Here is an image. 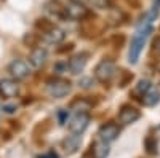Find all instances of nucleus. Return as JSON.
I'll list each match as a JSON object with an SVG mask.
<instances>
[{"label":"nucleus","mask_w":160,"mask_h":158,"mask_svg":"<svg viewBox=\"0 0 160 158\" xmlns=\"http://www.w3.org/2000/svg\"><path fill=\"white\" fill-rule=\"evenodd\" d=\"M152 24H154V19L149 18L148 15L144 16V19L138 24V29L135 32L131 38V45H130V51H128V61L131 64H136L138 59H139V55L142 51V46L148 42L149 35L152 34Z\"/></svg>","instance_id":"obj_1"},{"label":"nucleus","mask_w":160,"mask_h":158,"mask_svg":"<svg viewBox=\"0 0 160 158\" xmlns=\"http://www.w3.org/2000/svg\"><path fill=\"white\" fill-rule=\"evenodd\" d=\"M66 19L71 21H83L85 18L90 16V8L83 5L80 0H69L68 3L62 7Z\"/></svg>","instance_id":"obj_2"},{"label":"nucleus","mask_w":160,"mask_h":158,"mask_svg":"<svg viewBox=\"0 0 160 158\" xmlns=\"http://www.w3.org/2000/svg\"><path fill=\"white\" fill-rule=\"evenodd\" d=\"M117 74V65L111 59H102L95 69V78L99 83H111Z\"/></svg>","instance_id":"obj_3"},{"label":"nucleus","mask_w":160,"mask_h":158,"mask_svg":"<svg viewBox=\"0 0 160 158\" xmlns=\"http://www.w3.org/2000/svg\"><path fill=\"white\" fill-rule=\"evenodd\" d=\"M71 88H72L71 82L66 80V78H53L47 83V93L50 98L61 99L71 93Z\"/></svg>","instance_id":"obj_4"},{"label":"nucleus","mask_w":160,"mask_h":158,"mask_svg":"<svg viewBox=\"0 0 160 158\" xmlns=\"http://www.w3.org/2000/svg\"><path fill=\"white\" fill-rule=\"evenodd\" d=\"M8 72L11 75V78L15 80H26L29 75H31V69H29V64L22 61V59H15L11 61L10 65H8Z\"/></svg>","instance_id":"obj_5"},{"label":"nucleus","mask_w":160,"mask_h":158,"mask_svg":"<svg viewBox=\"0 0 160 158\" xmlns=\"http://www.w3.org/2000/svg\"><path fill=\"white\" fill-rule=\"evenodd\" d=\"M90 125V115L88 112H77L69 122V131L74 134H82Z\"/></svg>","instance_id":"obj_6"},{"label":"nucleus","mask_w":160,"mask_h":158,"mask_svg":"<svg viewBox=\"0 0 160 158\" xmlns=\"http://www.w3.org/2000/svg\"><path fill=\"white\" fill-rule=\"evenodd\" d=\"M19 94V85L15 78H3L0 80V96L3 99H13Z\"/></svg>","instance_id":"obj_7"},{"label":"nucleus","mask_w":160,"mask_h":158,"mask_svg":"<svg viewBox=\"0 0 160 158\" xmlns=\"http://www.w3.org/2000/svg\"><path fill=\"white\" fill-rule=\"evenodd\" d=\"M42 38L43 42L48 43V45H59L64 38H66V34L62 29L56 27V26H50V27H47L45 31H42Z\"/></svg>","instance_id":"obj_8"},{"label":"nucleus","mask_w":160,"mask_h":158,"mask_svg":"<svg viewBox=\"0 0 160 158\" xmlns=\"http://www.w3.org/2000/svg\"><path fill=\"white\" fill-rule=\"evenodd\" d=\"M139 110L136 107H133V105H123L122 109L118 112V123L122 125H131L135 123L136 120H139Z\"/></svg>","instance_id":"obj_9"},{"label":"nucleus","mask_w":160,"mask_h":158,"mask_svg":"<svg viewBox=\"0 0 160 158\" xmlns=\"http://www.w3.org/2000/svg\"><path fill=\"white\" fill-rule=\"evenodd\" d=\"M87 62H88V53H78V55H75V56H72L69 59L68 67H69L71 74L78 75L80 72H83Z\"/></svg>","instance_id":"obj_10"},{"label":"nucleus","mask_w":160,"mask_h":158,"mask_svg":"<svg viewBox=\"0 0 160 158\" xmlns=\"http://www.w3.org/2000/svg\"><path fill=\"white\" fill-rule=\"evenodd\" d=\"M118 134H120V129H118V126L115 125V123H104L101 128H99V131H98V136H99V139H102V141H106V142H112V141H115L117 137H118Z\"/></svg>","instance_id":"obj_11"},{"label":"nucleus","mask_w":160,"mask_h":158,"mask_svg":"<svg viewBox=\"0 0 160 158\" xmlns=\"http://www.w3.org/2000/svg\"><path fill=\"white\" fill-rule=\"evenodd\" d=\"M48 59V51L42 46H37L31 51V55H29V64L32 65V67L35 69H40L42 65H45Z\"/></svg>","instance_id":"obj_12"},{"label":"nucleus","mask_w":160,"mask_h":158,"mask_svg":"<svg viewBox=\"0 0 160 158\" xmlns=\"http://www.w3.org/2000/svg\"><path fill=\"white\" fill-rule=\"evenodd\" d=\"M111 152L109 142H106L102 139H98L96 142H93L91 146V158H108Z\"/></svg>","instance_id":"obj_13"},{"label":"nucleus","mask_w":160,"mask_h":158,"mask_svg":"<svg viewBox=\"0 0 160 158\" xmlns=\"http://www.w3.org/2000/svg\"><path fill=\"white\" fill-rule=\"evenodd\" d=\"M80 142H82V137H80V134H71V136H68L64 141H62V147H64V150H66V153H75L77 150H78V147H80Z\"/></svg>","instance_id":"obj_14"},{"label":"nucleus","mask_w":160,"mask_h":158,"mask_svg":"<svg viewBox=\"0 0 160 158\" xmlns=\"http://www.w3.org/2000/svg\"><path fill=\"white\" fill-rule=\"evenodd\" d=\"M158 101H160V93H158V89H155L154 86H151L144 93V96L141 98V102L144 105H148V107H152V105L158 104Z\"/></svg>","instance_id":"obj_15"},{"label":"nucleus","mask_w":160,"mask_h":158,"mask_svg":"<svg viewBox=\"0 0 160 158\" xmlns=\"http://www.w3.org/2000/svg\"><path fill=\"white\" fill-rule=\"evenodd\" d=\"M45 11L48 13V15H51V18L66 19V16H64V10H62V7H61L58 2H50V3H47Z\"/></svg>","instance_id":"obj_16"},{"label":"nucleus","mask_w":160,"mask_h":158,"mask_svg":"<svg viewBox=\"0 0 160 158\" xmlns=\"http://www.w3.org/2000/svg\"><path fill=\"white\" fill-rule=\"evenodd\" d=\"M88 8H98V10H109L112 7V0H80Z\"/></svg>","instance_id":"obj_17"},{"label":"nucleus","mask_w":160,"mask_h":158,"mask_svg":"<svg viewBox=\"0 0 160 158\" xmlns=\"http://www.w3.org/2000/svg\"><path fill=\"white\" fill-rule=\"evenodd\" d=\"M151 86H152V85H151L149 80H139L138 85H136V88L133 89V96H136V99L141 101V98L144 96V93H146V91H148Z\"/></svg>","instance_id":"obj_18"},{"label":"nucleus","mask_w":160,"mask_h":158,"mask_svg":"<svg viewBox=\"0 0 160 158\" xmlns=\"http://www.w3.org/2000/svg\"><path fill=\"white\" fill-rule=\"evenodd\" d=\"M90 107H91V102L87 99H77L71 104V109L75 112H88Z\"/></svg>","instance_id":"obj_19"},{"label":"nucleus","mask_w":160,"mask_h":158,"mask_svg":"<svg viewBox=\"0 0 160 158\" xmlns=\"http://www.w3.org/2000/svg\"><path fill=\"white\" fill-rule=\"evenodd\" d=\"M144 146H146V149H148V153H151V155H155L157 153V141L152 136H149L148 139H146Z\"/></svg>","instance_id":"obj_20"},{"label":"nucleus","mask_w":160,"mask_h":158,"mask_svg":"<svg viewBox=\"0 0 160 158\" xmlns=\"http://www.w3.org/2000/svg\"><path fill=\"white\" fill-rule=\"evenodd\" d=\"M37 158H59L55 152H47V153H42V155H38Z\"/></svg>","instance_id":"obj_21"},{"label":"nucleus","mask_w":160,"mask_h":158,"mask_svg":"<svg viewBox=\"0 0 160 158\" xmlns=\"http://www.w3.org/2000/svg\"><path fill=\"white\" fill-rule=\"evenodd\" d=\"M88 83H91V78H83V80H80V86L82 88H90Z\"/></svg>","instance_id":"obj_22"},{"label":"nucleus","mask_w":160,"mask_h":158,"mask_svg":"<svg viewBox=\"0 0 160 158\" xmlns=\"http://www.w3.org/2000/svg\"><path fill=\"white\" fill-rule=\"evenodd\" d=\"M152 45H154V50L160 53V37H157V38H155V40H154V43H152Z\"/></svg>","instance_id":"obj_23"},{"label":"nucleus","mask_w":160,"mask_h":158,"mask_svg":"<svg viewBox=\"0 0 160 158\" xmlns=\"http://www.w3.org/2000/svg\"><path fill=\"white\" fill-rule=\"evenodd\" d=\"M3 110L7 113H13V112H15V107H13V105H7V107H3Z\"/></svg>","instance_id":"obj_24"},{"label":"nucleus","mask_w":160,"mask_h":158,"mask_svg":"<svg viewBox=\"0 0 160 158\" xmlns=\"http://www.w3.org/2000/svg\"><path fill=\"white\" fill-rule=\"evenodd\" d=\"M68 115V110H62L61 113H59V120H61V123H64V117Z\"/></svg>","instance_id":"obj_25"},{"label":"nucleus","mask_w":160,"mask_h":158,"mask_svg":"<svg viewBox=\"0 0 160 158\" xmlns=\"http://www.w3.org/2000/svg\"><path fill=\"white\" fill-rule=\"evenodd\" d=\"M157 69H158V72H160V62L157 64Z\"/></svg>","instance_id":"obj_26"}]
</instances>
